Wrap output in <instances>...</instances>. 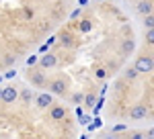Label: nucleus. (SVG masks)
Returning a JSON list of instances; mask_svg holds the SVG:
<instances>
[{"mask_svg":"<svg viewBox=\"0 0 154 139\" xmlns=\"http://www.w3.org/2000/svg\"><path fill=\"white\" fill-rule=\"evenodd\" d=\"M21 96H23V100H25V102H29L33 94H31V90H23V94H21Z\"/></svg>","mask_w":154,"mask_h":139,"instance_id":"obj_15","label":"nucleus"},{"mask_svg":"<svg viewBox=\"0 0 154 139\" xmlns=\"http://www.w3.org/2000/svg\"><path fill=\"white\" fill-rule=\"evenodd\" d=\"M0 98H2V88H0Z\"/></svg>","mask_w":154,"mask_h":139,"instance_id":"obj_19","label":"nucleus"},{"mask_svg":"<svg viewBox=\"0 0 154 139\" xmlns=\"http://www.w3.org/2000/svg\"><path fill=\"white\" fill-rule=\"evenodd\" d=\"M19 98V92H17V88L14 86H6V88H2V102H6V104H11V102H14Z\"/></svg>","mask_w":154,"mask_h":139,"instance_id":"obj_3","label":"nucleus"},{"mask_svg":"<svg viewBox=\"0 0 154 139\" xmlns=\"http://www.w3.org/2000/svg\"><path fill=\"white\" fill-rule=\"evenodd\" d=\"M136 10L140 12V14H152V0H140L138 4H136Z\"/></svg>","mask_w":154,"mask_h":139,"instance_id":"obj_5","label":"nucleus"},{"mask_svg":"<svg viewBox=\"0 0 154 139\" xmlns=\"http://www.w3.org/2000/svg\"><path fill=\"white\" fill-rule=\"evenodd\" d=\"M97 76L99 78H105V70H97Z\"/></svg>","mask_w":154,"mask_h":139,"instance_id":"obj_18","label":"nucleus"},{"mask_svg":"<svg viewBox=\"0 0 154 139\" xmlns=\"http://www.w3.org/2000/svg\"><path fill=\"white\" fill-rule=\"evenodd\" d=\"M51 100H54V98H51V92H43L35 98V102H37L39 108H48L49 104H51Z\"/></svg>","mask_w":154,"mask_h":139,"instance_id":"obj_6","label":"nucleus"},{"mask_svg":"<svg viewBox=\"0 0 154 139\" xmlns=\"http://www.w3.org/2000/svg\"><path fill=\"white\" fill-rule=\"evenodd\" d=\"M146 41H148V43H154V31H152V29H148V33H146Z\"/></svg>","mask_w":154,"mask_h":139,"instance_id":"obj_16","label":"nucleus"},{"mask_svg":"<svg viewBox=\"0 0 154 139\" xmlns=\"http://www.w3.org/2000/svg\"><path fill=\"white\" fill-rule=\"evenodd\" d=\"M82 98H84L82 94H74V96H72V102H74V104H80V102H82Z\"/></svg>","mask_w":154,"mask_h":139,"instance_id":"obj_17","label":"nucleus"},{"mask_svg":"<svg viewBox=\"0 0 154 139\" xmlns=\"http://www.w3.org/2000/svg\"><path fill=\"white\" fill-rule=\"evenodd\" d=\"M134 68H136V72H138V74H148V72H152V68H154L152 55H142V58H138Z\"/></svg>","mask_w":154,"mask_h":139,"instance_id":"obj_1","label":"nucleus"},{"mask_svg":"<svg viewBox=\"0 0 154 139\" xmlns=\"http://www.w3.org/2000/svg\"><path fill=\"white\" fill-rule=\"evenodd\" d=\"M56 64H58V58H56L54 53L41 55V59H39V66H41V68H54Z\"/></svg>","mask_w":154,"mask_h":139,"instance_id":"obj_7","label":"nucleus"},{"mask_svg":"<svg viewBox=\"0 0 154 139\" xmlns=\"http://www.w3.org/2000/svg\"><path fill=\"white\" fill-rule=\"evenodd\" d=\"M60 39H62V43H64V45H68V47L72 45V39H70V35H68V33H64Z\"/></svg>","mask_w":154,"mask_h":139,"instance_id":"obj_14","label":"nucleus"},{"mask_svg":"<svg viewBox=\"0 0 154 139\" xmlns=\"http://www.w3.org/2000/svg\"><path fill=\"white\" fill-rule=\"evenodd\" d=\"M134 47H136L134 39H123V43H121V53H123V55H131V53H134Z\"/></svg>","mask_w":154,"mask_h":139,"instance_id":"obj_8","label":"nucleus"},{"mask_svg":"<svg viewBox=\"0 0 154 139\" xmlns=\"http://www.w3.org/2000/svg\"><path fill=\"white\" fill-rule=\"evenodd\" d=\"M125 78H128V80H136V78H138L136 68H128V70H125Z\"/></svg>","mask_w":154,"mask_h":139,"instance_id":"obj_13","label":"nucleus"},{"mask_svg":"<svg viewBox=\"0 0 154 139\" xmlns=\"http://www.w3.org/2000/svg\"><path fill=\"white\" fill-rule=\"evenodd\" d=\"M150 115V108L146 106V104H136L134 108L130 111V119L131 121H140V119H146V117Z\"/></svg>","mask_w":154,"mask_h":139,"instance_id":"obj_2","label":"nucleus"},{"mask_svg":"<svg viewBox=\"0 0 154 139\" xmlns=\"http://www.w3.org/2000/svg\"><path fill=\"white\" fill-rule=\"evenodd\" d=\"M64 117H66V108L64 106H54L51 108V119L54 121H62Z\"/></svg>","mask_w":154,"mask_h":139,"instance_id":"obj_9","label":"nucleus"},{"mask_svg":"<svg viewBox=\"0 0 154 139\" xmlns=\"http://www.w3.org/2000/svg\"><path fill=\"white\" fill-rule=\"evenodd\" d=\"M49 92L51 94H64L66 92V80H54L49 82Z\"/></svg>","mask_w":154,"mask_h":139,"instance_id":"obj_4","label":"nucleus"},{"mask_svg":"<svg viewBox=\"0 0 154 139\" xmlns=\"http://www.w3.org/2000/svg\"><path fill=\"white\" fill-rule=\"evenodd\" d=\"M29 80L33 82V84H35V86H43V76H41V74H39V72H29Z\"/></svg>","mask_w":154,"mask_h":139,"instance_id":"obj_10","label":"nucleus"},{"mask_svg":"<svg viewBox=\"0 0 154 139\" xmlns=\"http://www.w3.org/2000/svg\"><path fill=\"white\" fill-rule=\"evenodd\" d=\"M82 100H84V104H86L88 108H93V106H95V102H97V96H95V94H86Z\"/></svg>","mask_w":154,"mask_h":139,"instance_id":"obj_11","label":"nucleus"},{"mask_svg":"<svg viewBox=\"0 0 154 139\" xmlns=\"http://www.w3.org/2000/svg\"><path fill=\"white\" fill-rule=\"evenodd\" d=\"M144 27H148V29L154 27V16L152 14H144Z\"/></svg>","mask_w":154,"mask_h":139,"instance_id":"obj_12","label":"nucleus"}]
</instances>
